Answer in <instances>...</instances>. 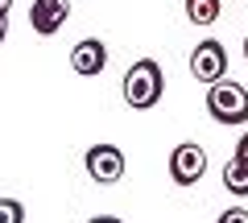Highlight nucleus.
Masks as SVG:
<instances>
[{
  "instance_id": "nucleus-1",
  "label": "nucleus",
  "mask_w": 248,
  "mask_h": 223,
  "mask_svg": "<svg viewBox=\"0 0 248 223\" xmlns=\"http://www.w3.org/2000/svg\"><path fill=\"white\" fill-rule=\"evenodd\" d=\"M161 91H166L161 62L157 58H137V62L128 66V74H124V99H128V107L149 112V107H157Z\"/></svg>"
},
{
  "instance_id": "nucleus-2",
  "label": "nucleus",
  "mask_w": 248,
  "mask_h": 223,
  "mask_svg": "<svg viewBox=\"0 0 248 223\" xmlns=\"http://www.w3.org/2000/svg\"><path fill=\"white\" fill-rule=\"evenodd\" d=\"M207 112L215 124H248V91L236 79H219L207 91Z\"/></svg>"
},
{
  "instance_id": "nucleus-3",
  "label": "nucleus",
  "mask_w": 248,
  "mask_h": 223,
  "mask_svg": "<svg viewBox=\"0 0 248 223\" xmlns=\"http://www.w3.org/2000/svg\"><path fill=\"white\" fill-rule=\"evenodd\" d=\"M87 178L91 182H99V186H116V182L124 178V165H128V161H124V153H120V145H91L87 149Z\"/></svg>"
},
{
  "instance_id": "nucleus-4",
  "label": "nucleus",
  "mask_w": 248,
  "mask_h": 223,
  "mask_svg": "<svg viewBox=\"0 0 248 223\" xmlns=\"http://www.w3.org/2000/svg\"><path fill=\"white\" fill-rule=\"evenodd\" d=\"M190 74H195L199 83H219L228 79V50H223L215 37H207V42H199L195 50H190Z\"/></svg>"
},
{
  "instance_id": "nucleus-5",
  "label": "nucleus",
  "mask_w": 248,
  "mask_h": 223,
  "mask_svg": "<svg viewBox=\"0 0 248 223\" xmlns=\"http://www.w3.org/2000/svg\"><path fill=\"white\" fill-rule=\"evenodd\" d=\"M203 174H207V153H203V145L186 141V145H178V149L170 153V178H174L178 186H195Z\"/></svg>"
},
{
  "instance_id": "nucleus-6",
  "label": "nucleus",
  "mask_w": 248,
  "mask_h": 223,
  "mask_svg": "<svg viewBox=\"0 0 248 223\" xmlns=\"http://www.w3.org/2000/svg\"><path fill=\"white\" fill-rule=\"evenodd\" d=\"M66 17H71V0H33L29 4V25L42 37H54L66 25Z\"/></svg>"
},
{
  "instance_id": "nucleus-7",
  "label": "nucleus",
  "mask_w": 248,
  "mask_h": 223,
  "mask_svg": "<svg viewBox=\"0 0 248 223\" xmlns=\"http://www.w3.org/2000/svg\"><path fill=\"white\" fill-rule=\"evenodd\" d=\"M104 66H108V45L99 42V37H83V42L71 50V71L83 74V79L99 74Z\"/></svg>"
},
{
  "instance_id": "nucleus-8",
  "label": "nucleus",
  "mask_w": 248,
  "mask_h": 223,
  "mask_svg": "<svg viewBox=\"0 0 248 223\" xmlns=\"http://www.w3.org/2000/svg\"><path fill=\"white\" fill-rule=\"evenodd\" d=\"M182 9H186V21H190V25H215L223 4L219 0H186Z\"/></svg>"
},
{
  "instance_id": "nucleus-9",
  "label": "nucleus",
  "mask_w": 248,
  "mask_h": 223,
  "mask_svg": "<svg viewBox=\"0 0 248 223\" xmlns=\"http://www.w3.org/2000/svg\"><path fill=\"white\" fill-rule=\"evenodd\" d=\"M223 186H228L232 194H248V165L244 161L232 157L228 165H223Z\"/></svg>"
},
{
  "instance_id": "nucleus-10",
  "label": "nucleus",
  "mask_w": 248,
  "mask_h": 223,
  "mask_svg": "<svg viewBox=\"0 0 248 223\" xmlns=\"http://www.w3.org/2000/svg\"><path fill=\"white\" fill-rule=\"evenodd\" d=\"M0 223H25V207L17 198H0Z\"/></svg>"
},
{
  "instance_id": "nucleus-11",
  "label": "nucleus",
  "mask_w": 248,
  "mask_h": 223,
  "mask_svg": "<svg viewBox=\"0 0 248 223\" xmlns=\"http://www.w3.org/2000/svg\"><path fill=\"white\" fill-rule=\"evenodd\" d=\"M219 223H248V211H244V207H232V211L219 215Z\"/></svg>"
},
{
  "instance_id": "nucleus-12",
  "label": "nucleus",
  "mask_w": 248,
  "mask_h": 223,
  "mask_svg": "<svg viewBox=\"0 0 248 223\" xmlns=\"http://www.w3.org/2000/svg\"><path fill=\"white\" fill-rule=\"evenodd\" d=\"M236 161H244V165H248V133L240 136V145H236Z\"/></svg>"
},
{
  "instance_id": "nucleus-13",
  "label": "nucleus",
  "mask_w": 248,
  "mask_h": 223,
  "mask_svg": "<svg viewBox=\"0 0 248 223\" xmlns=\"http://www.w3.org/2000/svg\"><path fill=\"white\" fill-rule=\"evenodd\" d=\"M4 37H9V13H0V45H4Z\"/></svg>"
},
{
  "instance_id": "nucleus-14",
  "label": "nucleus",
  "mask_w": 248,
  "mask_h": 223,
  "mask_svg": "<svg viewBox=\"0 0 248 223\" xmlns=\"http://www.w3.org/2000/svg\"><path fill=\"white\" fill-rule=\"evenodd\" d=\"M91 223H120V219H116V215H95Z\"/></svg>"
},
{
  "instance_id": "nucleus-15",
  "label": "nucleus",
  "mask_w": 248,
  "mask_h": 223,
  "mask_svg": "<svg viewBox=\"0 0 248 223\" xmlns=\"http://www.w3.org/2000/svg\"><path fill=\"white\" fill-rule=\"evenodd\" d=\"M13 9V0H0V13H9Z\"/></svg>"
},
{
  "instance_id": "nucleus-16",
  "label": "nucleus",
  "mask_w": 248,
  "mask_h": 223,
  "mask_svg": "<svg viewBox=\"0 0 248 223\" xmlns=\"http://www.w3.org/2000/svg\"><path fill=\"white\" fill-rule=\"evenodd\" d=\"M244 58H248V37H244Z\"/></svg>"
}]
</instances>
